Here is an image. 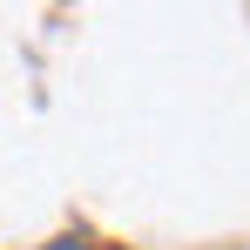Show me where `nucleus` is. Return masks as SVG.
<instances>
[{"mask_svg": "<svg viewBox=\"0 0 250 250\" xmlns=\"http://www.w3.org/2000/svg\"><path fill=\"white\" fill-rule=\"evenodd\" d=\"M54 250H82V244H75V237H68V244H54Z\"/></svg>", "mask_w": 250, "mask_h": 250, "instance_id": "1", "label": "nucleus"}]
</instances>
